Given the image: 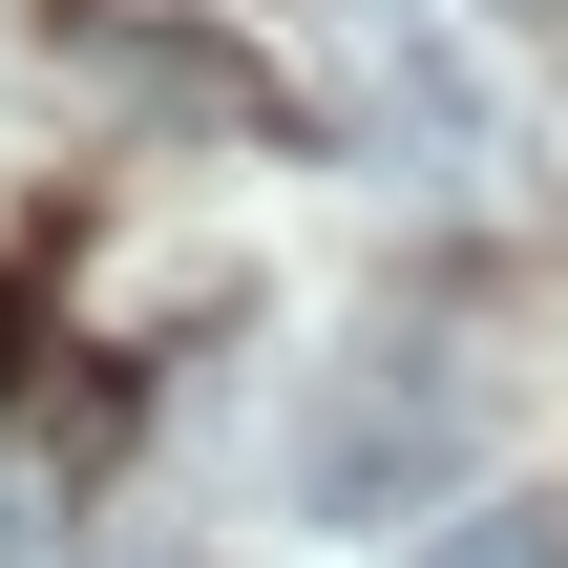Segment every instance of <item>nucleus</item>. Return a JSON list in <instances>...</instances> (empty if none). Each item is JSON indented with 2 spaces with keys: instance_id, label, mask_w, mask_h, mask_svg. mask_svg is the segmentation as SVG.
Returning a JSON list of instances; mask_svg holds the SVG:
<instances>
[{
  "instance_id": "1",
  "label": "nucleus",
  "mask_w": 568,
  "mask_h": 568,
  "mask_svg": "<svg viewBox=\"0 0 568 568\" xmlns=\"http://www.w3.org/2000/svg\"><path fill=\"white\" fill-rule=\"evenodd\" d=\"M337 105L422 169V190H464V211H527L548 190V126H527V84L443 21V0H337Z\"/></svg>"
},
{
  "instance_id": "5",
  "label": "nucleus",
  "mask_w": 568,
  "mask_h": 568,
  "mask_svg": "<svg viewBox=\"0 0 568 568\" xmlns=\"http://www.w3.org/2000/svg\"><path fill=\"white\" fill-rule=\"evenodd\" d=\"M0 379H21V295H0Z\"/></svg>"
},
{
  "instance_id": "4",
  "label": "nucleus",
  "mask_w": 568,
  "mask_h": 568,
  "mask_svg": "<svg viewBox=\"0 0 568 568\" xmlns=\"http://www.w3.org/2000/svg\"><path fill=\"white\" fill-rule=\"evenodd\" d=\"M422 568H568V506L485 485V506H422Z\"/></svg>"
},
{
  "instance_id": "2",
  "label": "nucleus",
  "mask_w": 568,
  "mask_h": 568,
  "mask_svg": "<svg viewBox=\"0 0 568 568\" xmlns=\"http://www.w3.org/2000/svg\"><path fill=\"white\" fill-rule=\"evenodd\" d=\"M464 464H485V400H464V358H422V337H379V358L295 422V506H316V527H422V506H464Z\"/></svg>"
},
{
  "instance_id": "3",
  "label": "nucleus",
  "mask_w": 568,
  "mask_h": 568,
  "mask_svg": "<svg viewBox=\"0 0 568 568\" xmlns=\"http://www.w3.org/2000/svg\"><path fill=\"white\" fill-rule=\"evenodd\" d=\"M105 84H126V105H169V126H253V63H232V42H190V21H105Z\"/></svg>"
}]
</instances>
